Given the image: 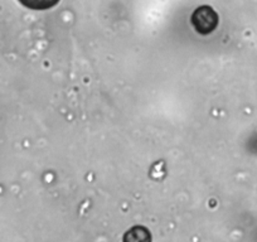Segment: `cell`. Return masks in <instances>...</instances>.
Here are the masks:
<instances>
[{"label":"cell","instance_id":"7a4b0ae2","mask_svg":"<svg viewBox=\"0 0 257 242\" xmlns=\"http://www.w3.org/2000/svg\"><path fill=\"white\" fill-rule=\"evenodd\" d=\"M59 0H19V3L33 11H46L53 8L58 4Z\"/></svg>","mask_w":257,"mask_h":242},{"label":"cell","instance_id":"6da1fadb","mask_svg":"<svg viewBox=\"0 0 257 242\" xmlns=\"http://www.w3.org/2000/svg\"><path fill=\"white\" fill-rule=\"evenodd\" d=\"M193 27L198 33L209 34L218 26V16L216 12L208 6H203L197 8L192 14Z\"/></svg>","mask_w":257,"mask_h":242}]
</instances>
